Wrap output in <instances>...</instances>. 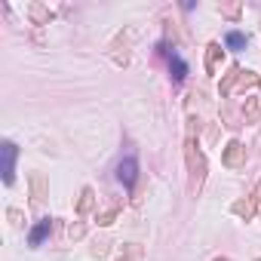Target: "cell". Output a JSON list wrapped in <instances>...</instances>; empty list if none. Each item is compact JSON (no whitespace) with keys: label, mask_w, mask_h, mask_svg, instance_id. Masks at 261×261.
I'll return each instance as SVG.
<instances>
[{"label":"cell","mask_w":261,"mask_h":261,"mask_svg":"<svg viewBox=\"0 0 261 261\" xmlns=\"http://www.w3.org/2000/svg\"><path fill=\"white\" fill-rule=\"evenodd\" d=\"M185 160H188V172H191V194H197L203 188V178H206V157L203 151L197 148V139H194V120H191V129H188V139H185Z\"/></svg>","instance_id":"cell-1"},{"label":"cell","mask_w":261,"mask_h":261,"mask_svg":"<svg viewBox=\"0 0 261 261\" xmlns=\"http://www.w3.org/2000/svg\"><path fill=\"white\" fill-rule=\"evenodd\" d=\"M117 178H120L126 188H136V181H139V160H136V157L120 160V166H117Z\"/></svg>","instance_id":"cell-2"},{"label":"cell","mask_w":261,"mask_h":261,"mask_svg":"<svg viewBox=\"0 0 261 261\" xmlns=\"http://www.w3.org/2000/svg\"><path fill=\"white\" fill-rule=\"evenodd\" d=\"M221 163H224L227 169H240V166L246 163V148H243L240 142H227V148H224V154H221Z\"/></svg>","instance_id":"cell-3"},{"label":"cell","mask_w":261,"mask_h":261,"mask_svg":"<svg viewBox=\"0 0 261 261\" xmlns=\"http://www.w3.org/2000/svg\"><path fill=\"white\" fill-rule=\"evenodd\" d=\"M16 157H19V148L13 142H4V181L13 185L16 178Z\"/></svg>","instance_id":"cell-4"},{"label":"cell","mask_w":261,"mask_h":261,"mask_svg":"<svg viewBox=\"0 0 261 261\" xmlns=\"http://www.w3.org/2000/svg\"><path fill=\"white\" fill-rule=\"evenodd\" d=\"M46 197H49V191H46L43 172H31V206H43Z\"/></svg>","instance_id":"cell-5"},{"label":"cell","mask_w":261,"mask_h":261,"mask_svg":"<svg viewBox=\"0 0 261 261\" xmlns=\"http://www.w3.org/2000/svg\"><path fill=\"white\" fill-rule=\"evenodd\" d=\"M230 212H233V215H240V218H246V221H249V218H252V215H255V212H258V200H255V197H246V200H237V203H233V206H230Z\"/></svg>","instance_id":"cell-6"},{"label":"cell","mask_w":261,"mask_h":261,"mask_svg":"<svg viewBox=\"0 0 261 261\" xmlns=\"http://www.w3.org/2000/svg\"><path fill=\"white\" fill-rule=\"evenodd\" d=\"M49 230H53V218H43V221H37V227L28 233V246H40V243L49 237Z\"/></svg>","instance_id":"cell-7"},{"label":"cell","mask_w":261,"mask_h":261,"mask_svg":"<svg viewBox=\"0 0 261 261\" xmlns=\"http://www.w3.org/2000/svg\"><path fill=\"white\" fill-rule=\"evenodd\" d=\"M169 71H172V80H175V83H181V80L188 77V65H185V59H181L178 53H172V49H169Z\"/></svg>","instance_id":"cell-8"},{"label":"cell","mask_w":261,"mask_h":261,"mask_svg":"<svg viewBox=\"0 0 261 261\" xmlns=\"http://www.w3.org/2000/svg\"><path fill=\"white\" fill-rule=\"evenodd\" d=\"M28 16H31V22H34V25H40V28L53 22V13H49L43 4H31V7H28Z\"/></svg>","instance_id":"cell-9"},{"label":"cell","mask_w":261,"mask_h":261,"mask_svg":"<svg viewBox=\"0 0 261 261\" xmlns=\"http://www.w3.org/2000/svg\"><path fill=\"white\" fill-rule=\"evenodd\" d=\"M218 62H221V46H218V43H209V46H206V71L215 74V71H218Z\"/></svg>","instance_id":"cell-10"},{"label":"cell","mask_w":261,"mask_h":261,"mask_svg":"<svg viewBox=\"0 0 261 261\" xmlns=\"http://www.w3.org/2000/svg\"><path fill=\"white\" fill-rule=\"evenodd\" d=\"M92 206H95V191H92V188H83V191H80V203H77V212H80V215H86Z\"/></svg>","instance_id":"cell-11"},{"label":"cell","mask_w":261,"mask_h":261,"mask_svg":"<svg viewBox=\"0 0 261 261\" xmlns=\"http://www.w3.org/2000/svg\"><path fill=\"white\" fill-rule=\"evenodd\" d=\"M117 212H120V200H114V203H111L105 212H98V224H105V227H108V224H114Z\"/></svg>","instance_id":"cell-12"},{"label":"cell","mask_w":261,"mask_h":261,"mask_svg":"<svg viewBox=\"0 0 261 261\" xmlns=\"http://www.w3.org/2000/svg\"><path fill=\"white\" fill-rule=\"evenodd\" d=\"M243 117H246L249 123L258 120V101H255V98H246V105H243Z\"/></svg>","instance_id":"cell-13"},{"label":"cell","mask_w":261,"mask_h":261,"mask_svg":"<svg viewBox=\"0 0 261 261\" xmlns=\"http://www.w3.org/2000/svg\"><path fill=\"white\" fill-rule=\"evenodd\" d=\"M227 46H230V49H243V46H246V34L230 31V34H227Z\"/></svg>","instance_id":"cell-14"},{"label":"cell","mask_w":261,"mask_h":261,"mask_svg":"<svg viewBox=\"0 0 261 261\" xmlns=\"http://www.w3.org/2000/svg\"><path fill=\"white\" fill-rule=\"evenodd\" d=\"M108 246H111L108 240H98V243L89 249V255H92V258H105V255H108Z\"/></svg>","instance_id":"cell-15"},{"label":"cell","mask_w":261,"mask_h":261,"mask_svg":"<svg viewBox=\"0 0 261 261\" xmlns=\"http://www.w3.org/2000/svg\"><path fill=\"white\" fill-rule=\"evenodd\" d=\"M142 258V249L133 243V246H126V255H120V261H139Z\"/></svg>","instance_id":"cell-16"},{"label":"cell","mask_w":261,"mask_h":261,"mask_svg":"<svg viewBox=\"0 0 261 261\" xmlns=\"http://www.w3.org/2000/svg\"><path fill=\"white\" fill-rule=\"evenodd\" d=\"M218 10H221V16H227V19H237V16H240V4H230V7L221 4Z\"/></svg>","instance_id":"cell-17"},{"label":"cell","mask_w":261,"mask_h":261,"mask_svg":"<svg viewBox=\"0 0 261 261\" xmlns=\"http://www.w3.org/2000/svg\"><path fill=\"white\" fill-rule=\"evenodd\" d=\"M83 233H86V227H83V224H80V221H77V224H71V227H68V237H71V240H80V237H83Z\"/></svg>","instance_id":"cell-18"},{"label":"cell","mask_w":261,"mask_h":261,"mask_svg":"<svg viewBox=\"0 0 261 261\" xmlns=\"http://www.w3.org/2000/svg\"><path fill=\"white\" fill-rule=\"evenodd\" d=\"M7 218H10V221H13L16 227H22V218H25V215H22L19 209H7Z\"/></svg>","instance_id":"cell-19"},{"label":"cell","mask_w":261,"mask_h":261,"mask_svg":"<svg viewBox=\"0 0 261 261\" xmlns=\"http://www.w3.org/2000/svg\"><path fill=\"white\" fill-rule=\"evenodd\" d=\"M252 197H255V200H261V185L255 188V194H252Z\"/></svg>","instance_id":"cell-20"},{"label":"cell","mask_w":261,"mask_h":261,"mask_svg":"<svg viewBox=\"0 0 261 261\" xmlns=\"http://www.w3.org/2000/svg\"><path fill=\"white\" fill-rule=\"evenodd\" d=\"M218 261H227V258H218Z\"/></svg>","instance_id":"cell-21"},{"label":"cell","mask_w":261,"mask_h":261,"mask_svg":"<svg viewBox=\"0 0 261 261\" xmlns=\"http://www.w3.org/2000/svg\"><path fill=\"white\" fill-rule=\"evenodd\" d=\"M255 261H261V258H255Z\"/></svg>","instance_id":"cell-22"}]
</instances>
